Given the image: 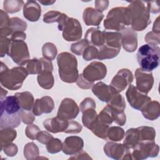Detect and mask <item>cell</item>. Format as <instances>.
I'll return each instance as SVG.
<instances>
[{
  "mask_svg": "<svg viewBox=\"0 0 160 160\" xmlns=\"http://www.w3.org/2000/svg\"><path fill=\"white\" fill-rule=\"evenodd\" d=\"M21 107L16 97L9 96L1 100L0 128H16L21 122Z\"/></svg>",
  "mask_w": 160,
  "mask_h": 160,
  "instance_id": "cell-1",
  "label": "cell"
},
{
  "mask_svg": "<svg viewBox=\"0 0 160 160\" xmlns=\"http://www.w3.org/2000/svg\"><path fill=\"white\" fill-rule=\"evenodd\" d=\"M29 73L22 66H17L9 69L3 62H1L0 82L1 85L9 90H17L21 88Z\"/></svg>",
  "mask_w": 160,
  "mask_h": 160,
  "instance_id": "cell-2",
  "label": "cell"
},
{
  "mask_svg": "<svg viewBox=\"0 0 160 160\" xmlns=\"http://www.w3.org/2000/svg\"><path fill=\"white\" fill-rule=\"evenodd\" d=\"M59 76L62 81L74 83L79 76L78 61L75 56L68 52H62L57 56Z\"/></svg>",
  "mask_w": 160,
  "mask_h": 160,
  "instance_id": "cell-3",
  "label": "cell"
},
{
  "mask_svg": "<svg viewBox=\"0 0 160 160\" xmlns=\"http://www.w3.org/2000/svg\"><path fill=\"white\" fill-rule=\"evenodd\" d=\"M131 14L128 7H116L108 12L103 25L107 30L119 32L131 25Z\"/></svg>",
  "mask_w": 160,
  "mask_h": 160,
  "instance_id": "cell-4",
  "label": "cell"
},
{
  "mask_svg": "<svg viewBox=\"0 0 160 160\" xmlns=\"http://www.w3.org/2000/svg\"><path fill=\"white\" fill-rule=\"evenodd\" d=\"M131 18V29L134 31L144 30L151 23L150 13L141 1H131L128 6Z\"/></svg>",
  "mask_w": 160,
  "mask_h": 160,
  "instance_id": "cell-5",
  "label": "cell"
},
{
  "mask_svg": "<svg viewBox=\"0 0 160 160\" xmlns=\"http://www.w3.org/2000/svg\"><path fill=\"white\" fill-rule=\"evenodd\" d=\"M160 48L159 46L146 44L141 46L136 54L140 68L151 72L159 65Z\"/></svg>",
  "mask_w": 160,
  "mask_h": 160,
  "instance_id": "cell-6",
  "label": "cell"
},
{
  "mask_svg": "<svg viewBox=\"0 0 160 160\" xmlns=\"http://www.w3.org/2000/svg\"><path fill=\"white\" fill-rule=\"evenodd\" d=\"M8 55L20 66L25 65L29 60L28 48L24 41H12Z\"/></svg>",
  "mask_w": 160,
  "mask_h": 160,
  "instance_id": "cell-7",
  "label": "cell"
},
{
  "mask_svg": "<svg viewBox=\"0 0 160 160\" xmlns=\"http://www.w3.org/2000/svg\"><path fill=\"white\" fill-rule=\"evenodd\" d=\"M159 147L154 141L140 142L132 148V159L141 160L149 157H156L159 154Z\"/></svg>",
  "mask_w": 160,
  "mask_h": 160,
  "instance_id": "cell-8",
  "label": "cell"
},
{
  "mask_svg": "<svg viewBox=\"0 0 160 160\" xmlns=\"http://www.w3.org/2000/svg\"><path fill=\"white\" fill-rule=\"evenodd\" d=\"M126 96L130 106L138 111H141L151 101L150 97L139 91L135 86L132 84L129 86L126 92Z\"/></svg>",
  "mask_w": 160,
  "mask_h": 160,
  "instance_id": "cell-9",
  "label": "cell"
},
{
  "mask_svg": "<svg viewBox=\"0 0 160 160\" xmlns=\"http://www.w3.org/2000/svg\"><path fill=\"white\" fill-rule=\"evenodd\" d=\"M107 74L106 65L100 61H93L89 64L82 73L83 77L89 82H94L104 79Z\"/></svg>",
  "mask_w": 160,
  "mask_h": 160,
  "instance_id": "cell-10",
  "label": "cell"
},
{
  "mask_svg": "<svg viewBox=\"0 0 160 160\" xmlns=\"http://www.w3.org/2000/svg\"><path fill=\"white\" fill-rule=\"evenodd\" d=\"M103 150L108 157L114 159H132L130 149L123 144L116 143L114 141L107 142L104 146Z\"/></svg>",
  "mask_w": 160,
  "mask_h": 160,
  "instance_id": "cell-11",
  "label": "cell"
},
{
  "mask_svg": "<svg viewBox=\"0 0 160 160\" xmlns=\"http://www.w3.org/2000/svg\"><path fill=\"white\" fill-rule=\"evenodd\" d=\"M62 31V37L67 41H76L81 39L82 26L77 19L69 18L65 22Z\"/></svg>",
  "mask_w": 160,
  "mask_h": 160,
  "instance_id": "cell-12",
  "label": "cell"
},
{
  "mask_svg": "<svg viewBox=\"0 0 160 160\" xmlns=\"http://www.w3.org/2000/svg\"><path fill=\"white\" fill-rule=\"evenodd\" d=\"M79 111L77 103L72 99L66 98L62 100L56 116L67 120H72L78 116Z\"/></svg>",
  "mask_w": 160,
  "mask_h": 160,
  "instance_id": "cell-13",
  "label": "cell"
},
{
  "mask_svg": "<svg viewBox=\"0 0 160 160\" xmlns=\"http://www.w3.org/2000/svg\"><path fill=\"white\" fill-rule=\"evenodd\" d=\"M133 79L132 72L128 69L123 68L119 70L117 74L113 77L110 86L117 92H121L124 91L128 86L131 84Z\"/></svg>",
  "mask_w": 160,
  "mask_h": 160,
  "instance_id": "cell-14",
  "label": "cell"
},
{
  "mask_svg": "<svg viewBox=\"0 0 160 160\" xmlns=\"http://www.w3.org/2000/svg\"><path fill=\"white\" fill-rule=\"evenodd\" d=\"M136 88L142 93L148 94L154 84V77L151 72L138 68L135 71Z\"/></svg>",
  "mask_w": 160,
  "mask_h": 160,
  "instance_id": "cell-15",
  "label": "cell"
},
{
  "mask_svg": "<svg viewBox=\"0 0 160 160\" xmlns=\"http://www.w3.org/2000/svg\"><path fill=\"white\" fill-rule=\"evenodd\" d=\"M122 35L121 45L123 49L129 52L135 51L138 47V34L131 28H127L121 32Z\"/></svg>",
  "mask_w": 160,
  "mask_h": 160,
  "instance_id": "cell-16",
  "label": "cell"
},
{
  "mask_svg": "<svg viewBox=\"0 0 160 160\" xmlns=\"http://www.w3.org/2000/svg\"><path fill=\"white\" fill-rule=\"evenodd\" d=\"M84 147L83 139L77 136H71L67 137L62 143V152L72 156L80 151Z\"/></svg>",
  "mask_w": 160,
  "mask_h": 160,
  "instance_id": "cell-17",
  "label": "cell"
},
{
  "mask_svg": "<svg viewBox=\"0 0 160 160\" xmlns=\"http://www.w3.org/2000/svg\"><path fill=\"white\" fill-rule=\"evenodd\" d=\"M54 108V102L52 98L48 96L36 99L34 101L32 112L35 116H41L43 113L48 114L52 111Z\"/></svg>",
  "mask_w": 160,
  "mask_h": 160,
  "instance_id": "cell-18",
  "label": "cell"
},
{
  "mask_svg": "<svg viewBox=\"0 0 160 160\" xmlns=\"http://www.w3.org/2000/svg\"><path fill=\"white\" fill-rule=\"evenodd\" d=\"M92 92L100 101L108 103L117 91L111 86L103 82H98L92 86Z\"/></svg>",
  "mask_w": 160,
  "mask_h": 160,
  "instance_id": "cell-19",
  "label": "cell"
},
{
  "mask_svg": "<svg viewBox=\"0 0 160 160\" xmlns=\"http://www.w3.org/2000/svg\"><path fill=\"white\" fill-rule=\"evenodd\" d=\"M41 14V8L35 1H28L23 6V16L31 22H36Z\"/></svg>",
  "mask_w": 160,
  "mask_h": 160,
  "instance_id": "cell-20",
  "label": "cell"
},
{
  "mask_svg": "<svg viewBox=\"0 0 160 160\" xmlns=\"http://www.w3.org/2000/svg\"><path fill=\"white\" fill-rule=\"evenodd\" d=\"M68 121L69 120L56 116L44 120L42 124L47 131L52 133H58L65 131L68 125Z\"/></svg>",
  "mask_w": 160,
  "mask_h": 160,
  "instance_id": "cell-21",
  "label": "cell"
},
{
  "mask_svg": "<svg viewBox=\"0 0 160 160\" xmlns=\"http://www.w3.org/2000/svg\"><path fill=\"white\" fill-rule=\"evenodd\" d=\"M104 18V14L96 9L88 7L86 8L82 13L83 21L86 26H98Z\"/></svg>",
  "mask_w": 160,
  "mask_h": 160,
  "instance_id": "cell-22",
  "label": "cell"
},
{
  "mask_svg": "<svg viewBox=\"0 0 160 160\" xmlns=\"http://www.w3.org/2000/svg\"><path fill=\"white\" fill-rule=\"evenodd\" d=\"M84 39L87 41L89 45L99 48L104 42L103 31H102L98 28H91L86 32Z\"/></svg>",
  "mask_w": 160,
  "mask_h": 160,
  "instance_id": "cell-23",
  "label": "cell"
},
{
  "mask_svg": "<svg viewBox=\"0 0 160 160\" xmlns=\"http://www.w3.org/2000/svg\"><path fill=\"white\" fill-rule=\"evenodd\" d=\"M142 114L146 119L154 121L160 115V104L157 101H149L141 110Z\"/></svg>",
  "mask_w": 160,
  "mask_h": 160,
  "instance_id": "cell-24",
  "label": "cell"
},
{
  "mask_svg": "<svg viewBox=\"0 0 160 160\" xmlns=\"http://www.w3.org/2000/svg\"><path fill=\"white\" fill-rule=\"evenodd\" d=\"M104 42L103 45L111 48L121 49L122 35L119 32L103 31ZM102 45V46H103Z\"/></svg>",
  "mask_w": 160,
  "mask_h": 160,
  "instance_id": "cell-25",
  "label": "cell"
},
{
  "mask_svg": "<svg viewBox=\"0 0 160 160\" xmlns=\"http://www.w3.org/2000/svg\"><path fill=\"white\" fill-rule=\"evenodd\" d=\"M21 109L31 111L34 103V99L31 92L29 91H24L15 93Z\"/></svg>",
  "mask_w": 160,
  "mask_h": 160,
  "instance_id": "cell-26",
  "label": "cell"
},
{
  "mask_svg": "<svg viewBox=\"0 0 160 160\" xmlns=\"http://www.w3.org/2000/svg\"><path fill=\"white\" fill-rule=\"evenodd\" d=\"M37 80L39 86L44 89H51L54 84V79L52 71L49 70L41 71L38 75Z\"/></svg>",
  "mask_w": 160,
  "mask_h": 160,
  "instance_id": "cell-27",
  "label": "cell"
},
{
  "mask_svg": "<svg viewBox=\"0 0 160 160\" xmlns=\"http://www.w3.org/2000/svg\"><path fill=\"white\" fill-rule=\"evenodd\" d=\"M123 144L128 149L134 148L139 142V134L138 128H130L127 130L124 134Z\"/></svg>",
  "mask_w": 160,
  "mask_h": 160,
  "instance_id": "cell-28",
  "label": "cell"
},
{
  "mask_svg": "<svg viewBox=\"0 0 160 160\" xmlns=\"http://www.w3.org/2000/svg\"><path fill=\"white\" fill-rule=\"evenodd\" d=\"M17 136V132L14 128H4L0 131V145L1 151L4 147L12 143Z\"/></svg>",
  "mask_w": 160,
  "mask_h": 160,
  "instance_id": "cell-29",
  "label": "cell"
},
{
  "mask_svg": "<svg viewBox=\"0 0 160 160\" xmlns=\"http://www.w3.org/2000/svg\"><path fill=\"white\" fill-rule=\"evenodd\" d=\"M109 128V126L108 125L100 122L97 118L96 121L91 124L88 129H90L97 137L106 139H107V132Z\"/></svg>",
  "mask_w": 160,
  "mask_h": 160,
  "instance_id": "cell-30",
  "label": "cell"
},
{
  "mask_svg": "<svg viewBox=\"0 0 160 160\" xmlns=\"http://www.w3.org/2000/svg\"><path fill=\"white\" fill-rule=\"evenodd\" d=\"M137 128L138 130L139 142L154 141L156 138V131L152 127L143 126Z\"/></svg>",
  "mask_w": 160,
  "mask_h": 160,
  "instance_id": "cell-31",
  "label": "cell"
},
{
  "mask_svg": "<svg viewBox=\"0 0 160 160\" xmlns=\"http://www.w3.org/2000/svg\"><path fill=\"white\" fill-rule=\"evenodd\" d=\"M10 18L8 13L1 9L0 10V36L8 37L11 36L12 32L9 28Z\"/></svg>",
  "mask_w": 160,
  "mask_h": 160,
  "instance_id": "cell-32",
  "label": "cell"
},
{
  "mask_svg": "<svg viewBox=\"0 0 160 160\" xmlns=\"http://www.w3.org/2000/svg\"><path fill=\"white\" fill-rule=\"evenodd\" d=\"M121 49L111 48L110 47L103 45L98 49L99 52L97 59L99 60H104L114 58L118 55Z\"/></svg>",
  "mask_w": 160,
  "mask_h": 160,
  "instance_id": "cell-33",
  "label": "cell"
},
{
  "mask_svg": "<svg viewBox=\"0 0 160 160\" xmlns=\"http://www.w3.org/2000/svg\"><path fill=\"white\" fill-rule=\"evenodd\" d=\"M110 108L118 110L124 111L126 108V102L124 98L118 92H116L109 101L107 103Z\"/></svg>",
  "mask_w": 160,
  "mask_h": 160,
  "instance_id": "cell-34",
  "label": "cell"
},
{
  "mask_svg": "<svg viewBox=\"0 0 160 160\" xmlns=\"http://www.w3.org/2000/svg\"><path fill=\"white\" fill-rule=\"evenodd\" d=\"M39 151L37 145L33 142L27 143L24 147V156L26 159H38Z\"/></svg>",
  "mask_w": 160,
  "mask_h": 160,
  "instance_id": "cell-35",
  "label": "cell"
},
{
  "mask_svg": "<svg viewBox=\"0 0 160 160\" xmlns=\"http://www.w3.org/2000/svg\"><path fill=\"white\" fill-rule=\"evenodd\" d=\"M24 5V2L22 0H5L3 2V8L8 13L19 12Z\"/></svg>",
  "mask_w": 160,
  "mask_h": 160,
  "instance_id": "cell-36",
  "label": "cell"
},
{
  "mask_svg": "<svg viewBox=\"0 0 160 160\" xmlns=\"http://www.w3.org/2000/svg\"><path fill=\"white\" fill-rule=\"evenodd\" d=\"M42 54L44 58L52 61L58 54L57 48L52 42H46L42 47Z\"/></svg>",
  "mask_w": 160,
  "mask_h": 160,
  "instance_id": "cell-37",
  "label": "cell"
},
{
  "mask_svg": "<svg viewBox=\"0 0 160 160\" xmlns=\"http://www.w3.org/2000/svg\"><path fill=\"white\" fill-rule=\"evenodd\" d=\"M125 132L122 128L119 126L109 127L107 132V138L109 140L117 142L121 141L124 138Z\"/></svg>",
  "mask_w": 160,
  "mask_h": 160,
  "instance_id": "cell-38",
  "label": "cell"
},
{
  "mask_svg": "<svg viewBox=\"0 0 160 160\" xmlns=\"http://www.w3.org/2000/svg\"><path fill=\"white\" fill-rule=\"evenodd\" d=\"M98 118L96 109H89L82 112V122L83 125L88 129Z\"/></svg>",
  "mask_w": 160,
  "mask_h": 160,
  "instance_id": "cell-39",
  "label": "cell"
},
{
  "mask_svg": "<svg viewBox=\"0 0 160 160\" xmlns=\"http://www.w3.org/2000/svg\"><path fill=\"white\" fill-rule=\"evenodd\" d=\"M9 28L12 34L18 31L24 32L27 28V23L18 17H13L10 18Z\"/></svg>",
  "mask_w": 160,
  "mask_h": 160,
  "instance_id": "cell-40",
  "label": "cell"
},
{
  "mask_svg": "<svg viewBox=\"0 0 160 160\" xmlns=\"http://www.w3.org/2000/svg\"><path fill=\"white\" fill-rule=\"evenodd\" d=\"M26 65V69L30 74H38L42 69V64L39 59L33 58L32 59H29Z\"/></svg>",
  "mask_w": 160,
  "mask_h": 160,
  "instance_id": "cell-41",
  "label": "cell"
},
{
  "mask_svg": "<svg viewBox=\"0 0 160 160\" xmlns=\"http://www.w3.org/2000/svg\"><path fill=\"white\" fill-rule=\"evenodd\" d=\"M98 120L108 126L112 124L113 122L112 117V112L111 109L109 106H105L98 114Z\"/></svg>",
  "mask_w": 160,
  "mask_h": 160,
  "instance_id": "cell-42",
  "label": "cell"
},
{
  "mask_svg": "<svg viewBox=\"0 0 160 160\" xmlns=\"http://www.w3.org/2000/svg\"><path fill=\"white\" fill-rule=\"evenodd\" d=\"M46 148L48 152L55 154L60 152L62 148V143L58 138H52L46 144Z\"/></svg>",
  "mask_w": 160,
  "mask_h": 160,
  "instance_id": "cell-43",
  "label": "cell"
},
{
  "mask_svg": "<svg viewBox=\"0 0 160 160\" xmlns=\"http://www.w3.org/2000/svg\"><path fill=\"white\" fill-rule=\"evenodd\" d=\"M89 46L88 42L84 39L72 43L71 46V51L72 53L78 56H82L85 49Z\"/></svg>",
  "mask_w": 160,
  "mask_h": 160,
  "instance_id": "cell-44",
  "label": "cell"
},
{
  "mask_svg": "<svg viewBox=\"0 0 160 160\" xmlns=\"http://www.w3.org/2000/svg\"><path fill=\"white\" fill-rule=\"evenodd\" d=\"M113 121L119 126H124L126 122V116L124 111L111 108Z\"/></svg>",
  "mask_w": 160,
  "mask_h": 160,
  "instance_id": "cell-45",
  "label": "cell"
},
{
  "mask_svg": "<svg viewBox=\"0 0 160 160\" xmlns=\"http://www.w3.org/2000/svg\"><path fill=\"white\" fill-rule=\"evenodd\" d=\"M98 52V49L96 47L89 45L82 54L83 59L87 61L97 59Z\"/></svg>",
  "mask_w": 160,
  "mask_h": 160,
  "instance_id": "cell-46",
  "label": "cell"
},
{
  "mask_svg": "<svg viewBox=\"0 0 160 160\" xmlns=\"http://www.w3.org/2000/svg\"><path fill=\"white\" fill-rule=\"evenodd\" d=\"M11 42V38L6 36H0V55L1 58L8 54Z\"/></svg>",
  "mask_w": 160,
  "mask_h": 160,
  "instance_id": "cell-47",
  "label": "cell"
},
{
  "mask_svg": "<svg viewBox=\"0 0 160 160\" xmlns=\"http://www.w3.org/2000/svg\"><path fill=\"white\" fill-rule=\"evenodd\" d=\"M82 127L78 122L73 120H69L68 125L64 131L68 134H78L82 131Z\"/></svg>",
  "mask_w": 160,
  "mask_h": 160,
  "instance_id": "cell-48",
  "label": "cell"
},
{
  "mask_svg": "<svg viewBox=\"0 0 160 160\" xmlns=\"http://www.w3.org/2000/svg\"><path fill=\"white\" fill-rule=\"evenodd\" d=\"M40 131V128L37 125L31 124L26 126L25 129V134L29 139L31 140H36L37 135Z\"/></svg>",
  "mask_w": 160,
  "mask_h": 160,
  "instance_id": "cell-49",
  "label": "cell"
},
{
  "mask_svg": "<svg viewBox=\"0 0 160 160\" xmlns=\"http://www.w3.org/2000/svg\"><path fill=\"white\" fill-rule=\"evenodd\" d=\"M61 12L58 11H50L43 16V21L45 23H53L58 22Z\"/></svg>",
  "mask_w": 160,
  "mask_h": 160,
  "instance_id": "cell-50",
  "label": "cell"
},
{
  "mask_svg": "<svg viewBox=\"0 0 160 160\" xmlns=\"http://www.w3.org/2000/svg\"><path fill=\"white\" fill-rule=\"evenodd\" d=\"M159 36H160V33H156L152 31L146 34V35L145 36L144 39H145V41L149 44L159 46L160 43Z\"/></svg>",
  "mask_w": 160,
  "mask_h": 160,
  "instance_id": "cell-51",
  "label": "cell"
},
{
  "mask_svg": "<svg viewBox=\"0 0 160 160\" xmlns=\"http://www.w3.org/2000/svg\"><path fill=\"white\" fill-rule=\"evenodd\" d=\"M89 109H96V102L92 98L87 97L80 103L79 109L82 113L84 111Z\"/></svg>",
  "mask_w": 160,
  "mask_h": 160,
  "instance_id": "cell-52",
  "label": "cell"
},
{
  "mask_svg": "<svg viewBox=\"0 0 160 160\" xmlns=\"http://www.w3.org/2000/svg\"><path fill=\"white\" fill-rule=\"evenodd\" d=\"M21 118L23 123L27 125L32 124L35 120V115L31 111L21 109Z\"/></svg>",
  "mask_w": 160,
  "mask_h": 160,
  "instance_id": "cell-53",
  "label": "cell"
},
{
  "mask_svg": "<svg viewBox=\"0 0 160 160\" xmlns=\"http://www.w3.org/2000/svg\"><path fill=\"white\" fill-rule=\"evenodd\" d=\"M76 82L78 86L82 89H89L90 88H92V86L94 85V83L90 82L88 81H87L83 77L82 73L79 74Z\"/></svg>",
  "mask_w": 160,
  "mask_h": 160,
  "instance_id": "cell-54",
  "label": "cell"
},
{
  "mask_svg": "<svg viewBox=\"0 0 160 160\" xmlns=\"http://www.w3.org/2000/svg\"><path fill=\"white\" fill-rule=\"evenodd\" d=\"M52 138V135H51L48 132L45 131H40L37 135L36 140H38L40 143L46 145Z\"/></svg>",
  "mask_w": 160,
  "mask_h": 160,
  "instance_id": "cell-55",
  "label": "cell"
},
{
  "mask_svg": "<svg viewBox=\"0 0 160 160\" xmlns=\"http://www.w3.org/2000/svg\"><path fill=\"white\" fill-rule=\"evenodd\" d=\"M4 152V154L9 156V157H13L14 156L16 155V154L18 153V146L14 144V143H11L7 146H6L5 147H4V148L2 149V150Z\"/></svg>",
  "mask_w": 160,
  "mask_h": 160,
  "instance_id": "cell-56",
  "label": "cell"
},
{
  "mask_svg": "<svg viewBox=\"0 0 160 160\" xmlns=\"http://www.w3.org/2000/svg\"><path fill=\"white\" fill-rule=\"evenodd\" d=\"M147 3V9H148L149 13L156 14L159 13L160 11L159 8V2L158 1H149L146 2Z\"/></svg>",
  "mask_w": 160,
  "mask_h": 160,
  "instance_id": "cell-57",
  "label": "cell"
},
{
  "mask_svg": "<svg viewBox=\"0 0 160 160\" xmlns=\"http://www.w3.org/2000/svg\"><path fill=\"white\" fill-rule=\"evenodd\" d=\"M109 1L105 0V1H95L94 5H95V9L100 12H102L105 11L109 6Z\"/></svg>",
  "mask_w": 160,
  "mask_h": 160,
  "instance_id": "cell-58",
  "label": "cell"
},
{
  "mask_svg": "<svg viewBox=\"0 0 160 160\" xmlns=\"http://www.w3.org/2000/svg\"><path fill=\"white\" fill-rule=\"evenodd\" d=\"M69 159H92L89 154L83 150L80 151L78 153L72 155V156L69 158Z\"/></svg>",
  "mask_w": 160,
  "mask_h": 160,
  "instance_id": "cell-59",
  "label": "cell"
},
{
  "mask_svg": "<svg viewBox=\"0 0 160 160\" xmlns=\"http://www.w3.org/2000/svg\"><path fill=\"white\" fill-rule=\"evenodd\" d=\"M26 38V34L24 32L18 31L12 34L11 36V41H24Z\"/></svg>",
  "mask_w": 160,
  "mask_h": 160,
  "instance_id": "cell-60",
  "label": "cell"
},
{
  "mask_svg": "<svg viewBox=\"0 0 160 160\" xmlns=\"http://www.w3.org/2000/svg\"><path fill=\"white\" fill-rule=\"evenodd\" d=\"M69 18V17L64 13H61L58 21V28L59 29V31H61L62 29L63 26L65 23V22L66 21V20Z\"/></svg>",
  "mask_w": 160,
  "mask_h": 160,
  "instance_id": "cell-61",
  "label": "cell"
},
{
  "mask_svg": "<svg viewBox=\"0 0 160 160\" xmlns=\"http://www.w3.org/2000/svg\"><path fill=\"white\" fill-rule=\"evenodd\" d=\"M159 17L158 16L155 20L153 26H152V31L156 33H160V28H159Z\"/></svg>",
  "mask_w": 160,
  "mask_h": 160,
  "instance_id": "cell-62",
  "label": "cell"
},
{
  "mask_svg": "<svg viewBox=\"0 0 160 160\" xmlns=\"http://www.w3.org/2000/svg\"><path fill=\"white\" fill-rule=\"evenodd\" d=\"M39 2L44 6H49V5H52V4H54L56 2V1L48 0V1H39Z\"/></svg>",
  "mask_w": 160,
  "mask_h": 160,
  "instance_id": "cell-63",
  "label": "cell"
},
{
  "mask_svg": "<svg viewBox=\"0 0 160 160\" xmlns=\"http://www.w3.org/2000/svg\"><path fill=\"white\" fill-rule=\"evenodd\" d=\"M8 91L4 90L2 87L1 88V100L3 99L4 98H6V95L7 94Z\"/></svg>",
  "mask_w": 160,
  "mask_h": 160,
  "instance_id": "cell-64",
  "label": "cell"
}]
</instances>
